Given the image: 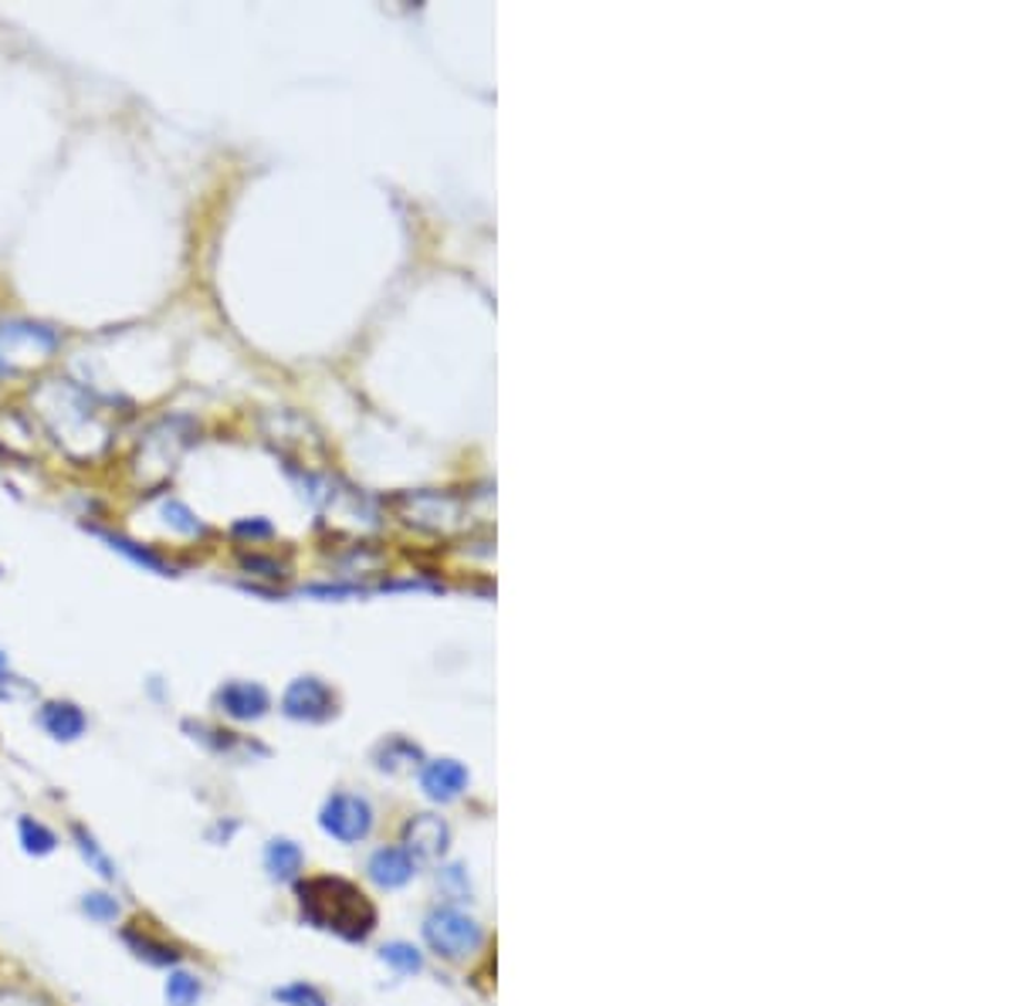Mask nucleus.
Here are the masks:
<instances>
[{
    "instance_id": "nucleus-1",
    "label": "nucleus",
    "mask_w": 1016,
    "mask_h": 1006,
    "mask_svg": "<svg viewBox=\"0 0 1016 1006\" xmlns=\"http://www.w3.org/2000/svg\"><path fill=\"white\" fill-rule=\"evenodd\" d=\"M299 908L302 918L315 928L335 932L346 943H363L376 928L373 902L343 878H309L299 885Z\"/></svg>"
},
{
    "instance_id": "nucleus-2",
    "label": "nucleus",
    "mask_w": 1016,
    "mask_h": 1006,
    "mask_svg": "<svg viewBox=\"0 0 1016 1006\" xmlns=\"http://www.w3.org/2000/svg\"><path fill=\"white\" fill-rule=\"evenodd\" d=\"M424 938L441 959L457 963L482 946V928L471 915H464L457 908H437L424 922Z\"/></svg>"
},
{
    "instance_id": "nucleus-3",
    "label": "nucleus",
    "mask_w": 1016,
    "mask_h": 1006,
    "mask_svg": "<svg viewBox=\"0 0 1016 1006\" xmlns=\"http://www.w3.org/2000/svg\"><path fill=\"white\" fill-rule=\"evenodd\" d=\"M319 824L329 837L343 844H360L373 831V807L366 796L356 793H332L319 814Z\"/></svg>"
},
{
    "instance_id": "nucleus-4",
    "label": "nucleus",
    "mask_w": 1016,
    "mask_h": 1006,
    "mask_svg": "<svg viewBox=\"0 0 1016 1006\" xmlns=\"http://www.w3.org/2000/svg\"><path fill=\"white\" fill-rule=\"evenodd\" d=\"M282 708L289 718H299V722H325L335 712V695L319 678H299L289 685Z\"/></svg>"
},
{
    "instance_id": "nucleus-5",
    "label": "nucleus",
    "mask_w": 1016,
    "mask_h": 1006,
    "mask_svg": "<svg viewBox=\"0 0 1016 1006\" xmlns=\"http://www.w3.org/2000/svg\"><path fill=\"white\" fill-rule=\"evenodd\" d=\"M447 841H451V831L441 817L434 814H421L414 817L411 824L403 827V851L411 854L414 861H437L444 851H447Z\"/></svg>"
},
{
    "instance_id": "nucleus-6",
    "label": "nucleus",
    "mask_w": 1016,
    "mask_h": 1006,
    "mask_svg": "<svg viewBox=\"0 0 1016 1006\" xmlns=\"http://www.w3.org/2000/svg\"><path fill=\"white\" fill-rule=\"evenodd\" d=\"M214 705H218L224 715L238 718V722H254V718H261V715L271 708V698H268V692H264L261 685H254V682H228V685L218 688Z\"/></svg>"
},
{
    "instance_id": "nucleus-7",
    "label": "nucleus",
    "mask_w": 1016,
    "mask_h": 1006,
    "mask_svg": "<svg viewBox=\"0 0 1016 1006\" xmlns=\"http://www.w3.org/2000/svg\"><path fill=\"white\" fill-rule=\"evenodd\" d=\"M38 725L58 743H76L85 735L89 718L76 702H44L38 712Z\"/></svg>"
},
{
    "instance_id": "nucleus-8",
    "label": "nucleus",
    "mask_w": 1016,
    "mask_h": 1006,
    "mask_svg": "<svg viewBox=\"0 0 1016 1006\" xmlns=\"http://www.w3.org/2000/svg\"><path fill=\"white\" fill-rule=\"evenodd\" d=\"M366 871H370V878H373L380 888H403L406 882L414 878L418 861H414L411 854H406L403 847H380V851L370 857Z\"/></svg>"
},
{
    "instance_id": "nucleus-9",
    "label": "nucleus",
    "mask_w": 1016,
    "mask_h": 1006,
    "mask_svg": "<svg viewBox=\"0 0 1016 1006\" xmlns=\"http://www.w3.org/2000/svg\"><path fill=\"white\" fill-rule=\"evenodd\" d=\"M122 943L129 946V953H135L140 959H147L150 966H177L180 963V949L177 946H170V943H163V938H157L150 928H143V925H129L125 932H122Z\"/></svg>"
},
{
    "instance_id": "nucleus-10",
    "label": "nucleus",
    "mask_w": 1016,
    "mask_h": 1006,
    "mask_svg": "<svg viewBox=\"0 0 1016 1006\" xmlns=\"http://www.w3.org/2000/svg\"><path fill=\"white\" fill-rule=\"evenodd\" d=\"M467 783V773L464 766H457L454 759H437V763H427L424 773H421V786L427 789L431 799H454Z\"/></svg>"
},
{
    "instance_id": "nucleus-11",
    "label": "nucleus",
    "mask_w": 1016,
    "mask_h": 1006,
    "mask_svg": "<svg viewBox=\"0 0 1016 1006\" xmlns=\"http://www.w3.org/2000/svg\"><path fill=\"white\" fill-rule=\"evenodd\" d=\"M264 867H268V875L271 878H279V882H295L299 875H302V867H305V854H302V847L295 844V841H289V837H275L268 847H264Z\"/></svg>"
},
{
    "instance_id": "nucleus-12",
    "label": "nucleus",
    "mask_w": 1016,
    "mask_h": 1006,
    "mask_svg": "<svg viewBox=\"0 0 1016 1006\" xmlns=\"http://www.w3.org/2000/svg\"><path fill=\"white\" fill-rule=\"evenodd\" d=\"M92 535H99L102 543H109V550H115V553H122L125 560H132L135 566H147V570H153V573H160V576H170L173 570L157 556V553H150L147 546H140V543H132V540H125V535H119V532H105V529H99V525H85Z\"/></svg>"
},
{
    "instance_id": "nucleus-13",
    "label": "nucleus",
    "mask_w": 1016,
    "mask_h": 1006,
    "mask_svg": "<svg viewBox=\"0 0 1016 1006\" xmlns=\"http://www.w3.org/2000/svg\"><path fill=\"white\" fill-rule=\"evenodd\" d=\"M72 841H76V847H79V854L85 857V864L95 871L99 878H105V882H115L119 878V871H115V864H112V857L102 851V844L82 827V824H72Z\"/></svg>"
},
{
    "instance_id": "nucleus-14",
    "label": "nucleus",
    "mask_w": 1016,
    "mask_h": 1006,
    "mask_svg": "<svg viewBox=\"0 0 1016 1006\" xmlns=\"http://www.w3.org/2000/svg\"><path fill=\"white\" fill-rule=\"evenodd\" d=\"M18 837H21V847H24L28 854H34V857H44V854H51V851L58 847L54 831L44 827V824L34 821V817H21V821H18Z\"/></svg>"
},
{
    "instance_id": "nucleus-15",
    "label": "nucleus",
    "mask_w": 1016,
    "mask_h": 1006,
    "mask_svg": "<svg viewBox=\"0 0 1016 1006\" xmlns=\"http://www.w3.org/2000/svg\"><path fill=\"white\" fill-rule=\"evenodd\" d=\"M163 993H167V1006H197V1003H200L203 986H200V979H197L193 973L173 969V973L167 976Z\"/></svg>"
},
{
    "instance_id": "nucleus-16",
    "label": "nucleus",
    "mask_w": 1016,
    "mask_h": 1006,
    "mask_svg": "<svg viewBox=\"0 0 1016 1006\" xmlns=\"http://www.w3.org/2000/svg\"><path fill=\"white\" fill-rule=\"evenodd\" d=\"M383 963L386 966H393L396 973H421V953L414 949V946H406V943H390V946H383Z\"/></svg>"
},
{
    "instance_id": "nucleus-17",
    "label": "nucleus",
    "mask_w": 1016,
    "mask_h": 1006,
    "mask_svg": "<svg viewBox=\"0 0 1016 1006\" xmlns=\"http://www.w3.org/2000/svg\"><path fill=\"white\" fill-rule=\"evenodd\" d=\"M82 912L89 915V918H95V922H115L119 918V902L112 898V895H105V892H92V895H85L82 898Z\"/></svg>"
},
{
    "instance_id": "nucleus-18",
    "label": "nucleus",
    "mask_w": 1016,
    "mask_h": 1006,
    "mask_svg": "<svg viewBox=\"0 0 1016 1006\" xmlns=\"http://www.w3.org/2000/svg\"><path fill=\"white\" fill-rule=\"evenodd\" d=\"M275 999H282L285 1006H325V996L309 983H292L285 989H275Z\"/></svg>"
},
{
    "instance_id": "nucleus-19",
    "label": "nucleus",
    "mask_w": 1016,
    "mask_h": 1006,
    "mask_svg": "<svg viewBox=\"0 0 1016 1006\" xmlns=\"http://www.w3.org/2000/svg\"><path fill=\"white\" fill-rule=\"evenodd\" d=\"M163 515H167V522H170L173 529H180V532H187V535H200V532H203V525L197 522V515H193L183 502H177V499L163 502Z\"/></svg>"
},
{
    "instance_id": "nucleus-20",
    "label": "nucleus",
    "mask_w": 1016,
    "mask_h": 1006,
    "mask_svg": "<svg viewBox=\"0 0 1016 1006\" xmlns=\"http://www.w3.org/2000/svg\"><path fill=\"white\" fill-rule=\"evenodd\" d=\"M234 532H248V535H271V525H268V522H258V525H251V522H238V525H234Z\"/></svg>"
},
{
    "instance_id": "nucleus-21",
    "label": "nucleus",
    "mask_w": 1016,
    "mask_h": 1006,
    "mask_svg": "<svg viewBox=\"0 0 1016 1006\" xmlns=\"http://www.w3.org/2000/svg\"><path fill=\"white\" fill-rule=\"evenodd\" d=\"M0 671H8V654L4 651H0Z\"/></svg>"
}]
</instances>
